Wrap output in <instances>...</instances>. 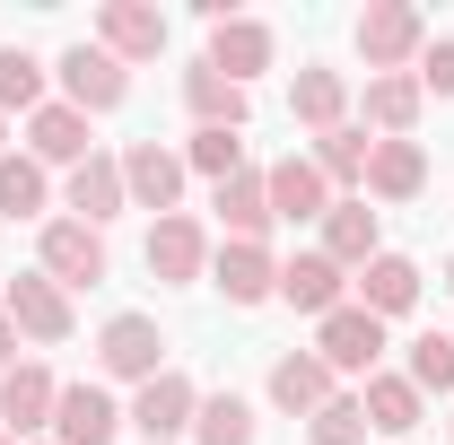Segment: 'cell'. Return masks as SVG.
<instances>
[{
	"instance_id": "obj_20",
	"label": "cell",
	"mask_w": 454,
	"mask_h": 445,
	"mask_svg": "<svg viewBox=\"0 0 454 445\" xmlns=\"http://www.w3.org/2000/svg\"><path fill=\"white\" fill-rule=\"evenodd\" d=\"M358 306L385 324V315H411L419 306V262H402V254H376L367 279H358Z\"/></svg>"
},
{
	"instance_id": "obj_17",
	"label": "cell",
	"mask_w": 454,
	"mask_h": 445,
	"mask_svg": "<svg viewBox=\"0 0 454 445\" xmlns=\"http://www.w3.org/2000/svg\"><path fill=\"white\" fill-rule=\"evenodd\" d=\"M271 402H280L288 419H315V410L333 402V367H324L315 349H288L280 367H271Z\"/></svg>"
},
{
	"instance_id": "obj_21",
	"label": "cell",
	"mask_w": 454,
	"mask_h": 445,
	"mask_svg": "<svg viewBox=\"0 0 454 445\" xmlns=\"http://www.w3.org/2000/svg\"><path fill=\"white\" fill-rule=\"evenodd\" d=\"M70 210L88 227H106L114 210H131V192H122V158H88V167H70Z\"/></svg>"
},
{
	"instance_id": "obj_19",
	"label": "cell",
	"mask_w": 454,
	"mask_h": 445,
	"mask_svg": "<svg viewBox=\"0 0 454 445\" xmlns=\"http://www.w3.org/2000/svg\"><path fill=\"white\" fill-rule=\"evenodd\" d=\"M324 262H340V271H349V262H358V271L376 262V210H367V201H333V210H324Z\"/></svg>"
},
{
	"instance_id": "obj_35",
	"label": "cell",
	"mask_w": 454,
	"mask_h": 445,
	"mask_svg": "<svg viewBox=\"0 0 454 445\" xmlns=\"http://www.w3.org/2000/svg\"><path fill=\"white\" fill-rule=\"evenodd\" d=\"M411 79H419V97H428V88H437V97H454V35H437V44L419 53V70H411Z\"/></svg>"
},
{
	"instance_id": "obj_2",
	"label": "cell",
	"mask_w": 454,
	"mask_h": 445,
	"mask_svg": "<svg viewBox=\"0 0 454 445\" xmlns=\"http://www.w3.org/2000/svg\"><path fill=\"white\" fill-rule=\"evenodd\" d=\"M315 358H324L333 376H376V358H385V324H376L367 306H333L324 332H315Z\"/></svg>"
},
{
	"instance_id": "obj_37",
	"label": "cell",
	"mask_w": 454,
	"mask_h": 445,
	"mask_svg": "<svg viewBox=\"0 0 454 445\" xmlns=\"http://www.w3.org/2000/svg\"><path fill=\"white\" fill-rule=\"evenodd\" d=\"M446 288H454V254H446Z\"/></svg>"
},
{
	"instance_id": "obj_9",
	"label": "cell",
	"mask_w": 454,
	"mask_h": 445,
	"mask_svg": "<svg viewBox=\"0 0 454 445\" xmlns=\"http://www.w3.org/2000/svg\"><path fill=\"white\" fill-rule=\"evenodd\" d=\"M97 35H106V53H114V61H149V53H167V18H158L149 0H106V9H97Z\"/></svg>"
},
{
	"instance_id": "obj_24",
	"label": "cell",
	"mask_w": 454,
	"mask_h": 445,
	"mask_svg": "<svg viewBox=\"0 0 454 445\" xmlns=\"http://www.w3.org/2000/svg\"><path fill=\"white\" fill-rule=\"evenodd\" d=\"M288 113L324 140V131H340V113H349V79L340 70H297V97H288Z\"/></svg>"
},
{
	"instance_id": "obj_11",
	"label": "cell",
	"mask_w": 454,
	"mask_h": 445,
	"mask_svg": "<svg viewBox=\"0 0 454 445\" xmlns=\"http://www.w3.org/2000/svg\"><path fill=\"white\" fill-rule=\"evenodd\" d=\"M53 402H61V385L44 376V367H9V376H0V437L53 428Z\"/></svg>"
},
{
	"instance_id": "obj_22",
	"label": "cell",
	"mask_w": 454,
	"mask_h": 445,
	"mask_svg": "<svg viewBox=\"0 0 454 445\" xmlns=\"http://www.w3.org/2000/svg\"><path fill=\"white\" fill-rule=\"evenodd\" d=\"M280 297L297 306V315H333L340 306V262H324V254H297V262H280Z\"/></svg>"
},
{
	"instance_id": "obj_1",
	"label": "cell",
	"mask_w": 454,
	"mask_h": 445,
	"mask_svg": "<svg viewBox=\"0 0 454 445\" xmlns=\"http://www.w3.org/2000/svg\"><path fill=\"white\" fill-rule=\"evenodd\" d=\"M358 53L385 79V70H402L411 53H428V18H419L411 0H367V9H358Z\"/></svg>"
},
{
	"instance_id": "obj_31",
	"label": "cell",
	"mask_w": 454,
	"mask_h": 445,
	"mask_svg": "<svg viewBox=\"0 0 454 445\" xmlns=\"http://www.w3.org/2000/svg\"><path fill=\"white\" fill-rule=\"evenodd\" d=\"M9 105H27V113L44 105V61L18 53V44H0V113H9Z\"/></svg>"
},
{
	"instance_id": "obj_36",
	"label": "cell",
	"mask_w": 454,
	"mask_h": 445,
	"mask_svg": "<svg viewBox=\"0 0 454 445\" xmlns=\"http://www.w3.org/2000/svg\"><path fill=\"white\" fill-rule=\"evenodd\" d=\"M9 358H18V324H9V306H0V376H9Z\"/></svg>"
},
{
	"instance_id": "obj_14",
	"label": "cell",
	"mask_w": 454,
	"mask_h": 445,
	"mask_svg": "<svg viewBox=\"0 0 454 445\" xmlns=\"http://www.w3.org/2000/svg\"><path fill=\"white\" fill-rule=\"evenodd\" d=\"M149 271H158V279H201V271H210V236H201V219L175 210V219L149 227Z\"/></svg>"
},
{
	"instance_id": "obj_8",
	"label": "cell",
	"mask_w": 454,
	"mask_h": 445,
	"mask_svg": "<svg viewBox=\"0 0 454 445\" xmlns=\"http://www.w3.org/2000/svg\"><path fill=\"white\" fill-rule=\"evenodd\" d=\"M262 192H271V219H288V227L333 210V183H324L315 158H280V167H262Z\"/></svg>"
},
{
	"instance_id": "obj_38",
	"label": "cell",
	"mask_w": 454,
	"mask_h": 445,
	"mask_svg": "<svg viewBox=\"0 0 454 445\" xmlns=\"http://www.w3.org/2000/svg\"><path fill=\"white\" fill-rule=\"evenodd\" d=\"M0 445H18V437H0Z\"/></svg>"
},
{
	"instance_id": "obj_13",
	"label": "cell",
	"mask_w": 454,
	"mask_h": 445,
	"mask_svg": "<svg viewBox=\"0 0 454 445\" xmlns=\"http://www.w3.org/2000/svg\"><path fill=\"white\" fill-rule=\"evenodd\" d=\"M210 70L236 79V88H245L254 70H271V27H262V18H219V27H210Z\"/></svg>"
},
{
	"instance_id": "obj_6",
	"label": "cell",
	"mask_w": 454,
	"mask_h": 445,
	"mask_svg": "<svg viewBox=\"0 0 454 445\" xmlns=\"http://www.w3.org/2000/svg\"><path fill=\"white\" fill-rule=\"evenodd\" d=\"M122 192H131V210H158V219H175L184 158H175V149H158V140H131V149H122Z\"/></svg>"
},
{
	"instance_id": "obj_32",
	"label": "cell",
	"mask_w": 454,
	"mask_h": 445,
	"mask_svg": "<svg viewBox=\"0 0 454 445\" xmlns=\"http://www.w3.org/2000/svg\"><path fill=\"white\" fill-rule=\"evenodd\" d=\"M411 385L419 393H454V332H419L411 340Z\"/></svg>"
},
{
	"instance_id": "obj_12",
	"label": "cell",
	"mask_w": 454,
	"mask_h": 445,
	"mask_svg": "<svg viewBox=\"0 0 454 445\" xmlns=\"http://www.w3.org/2000/svg\"><path fill=\"white\" fill-rule=\"evenodd\" d=\"M114 428H122L114 393H97V385H61V402H53V437H61V445H114Z\"/></svg>"
},
{
	"instance_id": "obj_5",
	"label": "cell",
	"mask_w": 454,
	"mask_h": 445,
	"mask_svg": "<svg viewBox=\"0 0 454 445\" xmlns=\"http://www.w3.org/2000/svg\"><path fill=\"white\" fill-rule=\"evenodd\" d=\"M122 61L106 53V44H70L61 53V105H79V113H106V105H122Z\"/></svg>"
},
{
	"instance_id": "obj_27",
	"label": "cell",
	"mask_w": 454,
	"mask_h": 445,
	"mask_svg": "<svg viewBox=\"0 0 454 445\" xmlns=\"http://www.w3.org/2000/svg\"><path fill=\"white\" fill-rule=\"evenodd\" d=\"M367 122H376L385 140H411V122H419V79H411V70L367 79Z\"/></svg>"
},
{
	"instance_id": "obj_29",
	"label": "cell",
	"mask_w": 454,
	"mask_h": 445,
	"mask_svg": "<svg viewBox=\"0 0 454 445\" xmlns=\"http://www.w3.org/2000/svg\"><path fill=\"white\" fill-rule=\"evenodd\" d=\"M192 437L201 445H254V410H245L236 393H210V402L192 410Z\"/></svg>"
},
{
	"instance_id": "obj_34",
	"label": "cell",
	"mask_w": 454,
	"mask_h": 445,
	"mask_svg": "<svg viewBox=\"0 0 454 445\" xmlns=\"http://www.w3.org/2000/svg\"><path fill=\"white\" fill-rule=\"evenodd\" d=\"M184 167H201L210 183H227V175L245 167V140H236V131H192V149H184Z\"/></svg>"
},
{
	"instance_id": "obj_10",
	"label": "cell",
	"mask_w": 454,
	"mask_h": 445,
	"mask_svg": "<svg viewBox=\"0 0 454 445\" xmlns=\"http://www.w3.org/2000/svg\"><path fill=\"white\" fill-rule=\"evenodd\" d=\"M0 306H9V324H18L27 340H70V297H61L44 271L9 279V297H0Z\"/></svg>"
},
{
	"instance_id": "obj_15",
	"label": "cell",
	"mask_w": 454,
	"mask_h": 445,
	"mask_svg": "<svg viewBox=\"0 0 454 445\" xmlns=\"http://www.w3.org/2000/svg\"><path fill=\"white\" fill-rule=\"evenodd\" d=\"M27 140H35V167H88V158H97V149H88V113H79V105H35Z\"/></svg>"
},
{
	"instance_id": "obj_3",
	"label": "cell",
	"mask_w": 454,
	"mask_h": 445,
	"mask_svg": "<svg viewBox=\"0 0 454 445\" xmlns=\"http://www.w3.org/2000/svg\"><path fill=\"white\" fill-rule=\"evenodd\" d=\"M44 279H53L61 297L70 288H97L106 279V236L88 219H44Z\"/></svg>"
},
{
	"instance_id": "obj_28",
	"label": "cell",
	"mask_w": 454,
	"mask_h": 445,
	"mask_svg": "<svg viewBox=\"0 0 454 445\" xmlns=\"http://www.w3.org/2000/svg\"><path fill=\"white\" fill-rule=\"evenodd\" d=\"M367 158H376V140H367L358 122H340V131H324V140H315L324 183H367Z\"/></svg>"
},
{
	"instance_id": "obj_25",
	"label": "cell",
	"mask_w": 454,
	"mask_h": 445,
	"mask_svg": "<svg viewBox=\"0 0 454 445\" xmlns=\"http://www.w3.org/2000/svg\"><path fill=\"white\" fill-rule=\"evenodd\" d=\"M419 183H428L419 140H376V158H367V192H376V201H411Z\"/></svg>"
},
{
	"instance_id": "obj_30",
	"label": "cell",
	"mask_w": 454,
	"mask_h": 445,
	"mask_svg": "<svg viewBox=\"0 0 454 445\" xmlns=\"http://www.w3.org/2000/svg\"><path fill=\"white\" fill-rule=\"evenodd\" d=\"M44 210V167L35 158H0V219H35Z\"/></svg>"
},
{
	"instance_id": "obj_16",
	"label": "cell",
	"mask_w": 454,
	"mask_h": 445,
	"mask_svg": "<svg viewBox=\"0 0 454 445\" xmlns=\"http://www.w3.org/2000/svg\"><path fill=\"white\" fill-rule=\"evenodd\" d=\"M210 279H219L227 306H262V297H280V262H271L262 245H227L219 262H210Z\"/></svg>"
},
{
	"instance_id": "obj_26",
	"label": "cell",
	"mask_w": 454,
	"mask_h": 445,
	"mask_svg": "<svg viewBox=\"0 0 454 445\" xmlns=\"http://www.w3.org/2000/svg\"><path fill=\"white\" fill-rule=\"evenodd\" d=\"M219 210L236 227V245H262V227H271V192H262V167H236L219 183Z\"/></svg>"
},
{
	"instance_id": "obj_7",
	"label": "cell",
	"mask_w": 454,
	"mask_h": 445,
	"mask_svg": "<svg viewBox=\"0 0 454 445\" xmlns=\"http://www.w3.org/2000/svg\"><path fill=\"white\" fill-rule=\"evenodd\" d=\"M192 410H201V393H192V376H149V385H140V402H131V428H140V437L149 445H175L184 437V428H192Z\"/></svg>"
},
{
	"instance_id": "obj_18",
	"label": "cell",
	"mask_w": 454,
	"mask_h": 445,
	"mask_svg": "<svg viewBox=\"0 0 454 445\" xmlns=\"http://www.w3.org/2000/svg\"><path fill=\"white\" fill-rule=\"evenodd\" d=\"M184 105L201 113V131H245V88L219 79L210 61H192V70H184Z\"/></svg>"
},
{
	"instance_id": "obj_4",
	"label": "cell",
	"mask_w": 454,
	"mask_h": 445,
	"mask_svg": "<svg viewBox=\"0 0 454 445\" xmlns=\"http://www.w3.org/2000/svg\"><path fill=\"white\" fill-rule=\"evenodd\" d=\"M97 358H106V376L149 385V376H167V332H158L149 315H114L106 332H97Z\"/></svg>"
},
{
	"instance_id": "obj_23",
	"label": "cell",
	"mask_w": 454,
	"mask_h": 445,
	"mask_svg": "<svg viewBox=\"0 0 454 445\" xmlns=\"http://www.w3.org/2000/svg\"><path fill=\"white\" fill-rule=\"evenodd\" d=\"M358 410H367L376 437H411V428H419V385H411V376H367Z\"/></svg>"
},
{
	"instance_id": "obj_33",
	"label": "cell",
	"mask_w": 454,
	"mask_h": 445,
	"mask_svg": "<svg viewBox=\"0 0 454 445\" xmlns=\"http://www.w3.org/2000/svg\"><path fill=\"white\" fill-rule=\"evenodd\" d=\"M306 428H315V445H367V410H358V393H333Z\"/></svg>"
}]
</instances>
